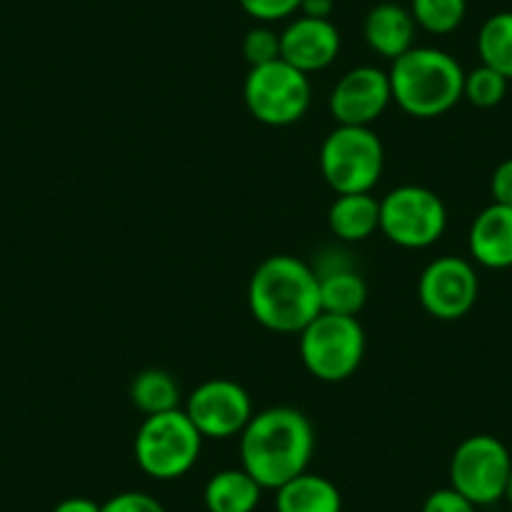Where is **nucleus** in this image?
<instances>
[{"mask_svg": "<svg viewBox=\"0 0 512 512\" xmlns=\"http://www.w3.org/2000/svg\"><path fill=\"white\" fill-rule=\"evenodd\" d=\"M314 445V425L302 410L287 405L267 407L254 412L239 435L241 467L264 490H279L289 480L307 472Z\"/></svg>", "mask_w": 512, "mask_h": 512, "instance_id": "obj_1", "label": "nucleus"}, {"mask_svg": "<svg viewBox=\"0 0 512 512\" xmlns=\"http://www.w3.org/2000/svg\"><path fill=\"white\" fill-rule=\"evenodd\" d=\"M249 312L264 329L299 334L319 312V277L314 267L292 254L267 256L254 269L246 289Z\"/></svg>", "mask_w": 512, "mask_h": 512, "instance_id": "obj_2", "label": "nucleus"}, {"mask_svg": "<svg viewBox=\"0 0 512 512\" xmlns=\"http://www.w3.org/2000/svg\"><path fill=\"white\" fill-rule=\"evenodd\" d=\"M392 101L412 118H440L462 101L465 68L455 56L430 46H415L392 61Z\"/></svg>", "mask_w": 512, "mask_h": 512, "instance_id": "obj_3", "label": "nucleus"}, {"mask_svg": "<svg viewBox=\"0 0 512 512\" xmlns=\"http://www.w3.org/2000/svg\"><path fill=\"white\" fill-rule=\"evenodd\" d=\"M299 337V354L319 382L337 384L352 377L367 352V337L357 317L319 312Z\"/></svg>", "mask_w": 512, "mask_h": 512, "instance_id": "obj_4", "label": "nucleus"}, {"mask_svg": "<svg viewBox=\"0 0 512 512\" xmlns=\"http://www.w3.org/2000/svg\"><path fill=\"white\" fill-rule=\"evenodd\" d=\"M204 437L184 410L161 412L141 422L134 457L141 472L154 480H179L199 462Z\"/></svg>", "mask_w": 512, "mask_h": 512, "instance_id": "obj_5", "label": "nucleus"}, {"mask_svg": "<svg viewBox=\"0 0 512 512\" xmlns=\"http://www.w3.org/2000/svg\"><path fill=\"white\" fill-rule=\"evenodd\" d=\"M319 169L334 194H372L384 171V146L372 128L337 126L319 149Z\"/></svg>", "mask_w": 512, "mask_h": 512, "instance_id": "obj_6", "label": "nucleus"}, {"mask_svg": "<svg viewBox=\"0 0 512 512\" xmlns=\"http://www.w3.org/2000/svg\"><path fill=\"white\" fill-rule=\"evenodd\" d=\"M244 103L264 126L284 128L302 121L312 106V83L307 73L287 61L249 68L244 81Z\"/></svg>", "mask_w": 512, "mask_h": 512, "instance_id": "obj_7", "label": "nucleus"}, {"mask_svg": "<svg viewBox=\"0 0 512 512\" xmlns=\"http://www.w3.org/2000/svg\"><path fill=\"white\" fill-rule=\"evenodd\" d=\"M447 229V206L427 186L405 184L379 199V231L402 249H427Z\"/></svg>", "mask_w": 512, "mask_h": 512, "instance_id": "obj_8", "label": "nucleus"}, {"mask_svg": "<svg viewBox=\"0 0 512 512\" xmlns=\"http://www.w3.org/2000/svg\"><path fill=\"white\" fill-rule=\"evenodd\" d=\"M512 472V452L495 435H470L455 447L450 460V487L475 502L495 505L505 497Z\"/></svg>", "mask_w": 512, "mask_h": 512, "instance_id": "obj_9", "label": "nucleus"}, {"mask_svg": "<svg viewBox=\"0 0 512 512\" xmlns=\"http://www.w3.org/2000/svg\"><path fill=\"white\" fill-rule=\"evenodd\" d=\"M422 309L440 322L467 317L480 297V277L462 256H437L422 269L417 282Z\"/></svg>", "mask_w": 512, "mask_h": 512, "instance_id": "obj_10", "label": "nucleus"}, {"mask_svg": "<svg viewBox=\"0 0 512 512\" xmlns=\"http://www.w3.org/2000/svg\"><path fill=\"white\" fill-rule=\"evenodd\" d=\"M184 412L204 440H229L244 432L254 417L249 392L226 377L206 379L186 400Z\"/></svg>", "mask_w": 512, "mask_h": 512, "instance_id": "obj_11", "label": "nucleus"}, {"mask_svg": "<svg viewBox=\"0 0 512 512\" xmlns=\"http://www.w3.org/2000/svg\"><path fill=\"white\" fill-rule=\"evenodd\" d=\"M390 103V73L377 66L352 68L334 83L329 93V113L337 126L372 128Z\"/></svg>", "mask_w": 512, "mask_h": 512, "instance_id": "obj_12", "label": "nucleus"}, {"mask_svg": "<svg viewBox=\"0 0 512 512\" xmlns=\"http://www.w3.org/2000/svg\"><path fill=\"white\" fill-rule=\"evenodd\" d=\"M279 38H282V61L307 76L332 66L342 51L339 28L332 21H319V18L297 16L279 33Z\"/></svg>", "mask_w": 512, "mask_h": 512, "instance_id": "obj_13", "label": "nucleus"}, {"mask_svg": "<svg viewBox=\"0 0 512 512\" xmlns=\"http://www.w3.org/2000/svg\"><path fill=\"white\" fill-rule=\"evenodd\" d=\"M467 249L472 262L480 267L500 272L512 267V206L495 204L475 216L467 234Z\"/></svg>", "mask_w": 512, "mask_h": 512, "instance_id": "obj_14", "label": "nucleus"}, {"mask_svg": "<svg viewBox=\"0 0 512 512\" xmlns=\"http://www.w3.org/2000/svg\"><path fill=\"white\" fill-rule=\"evenodd\" d=\"M362 33L369 51L377 53L379 58L395 61V58L405 56L410 48H415L417 23L410 8L400 6V3H377L364 16Z\"/></svg>", "mask_w": 512, "mask_h": 512, "instance_id": "obj_15", "label": "nucleus"}, {"mask_svg": "<svg viewBox=\"0 0 512 512\" xmlns=\"http://www.w3.org/2000/svg\"><path fill=\"white\" fill-rule=\"evenodd\" d=\"M262 492L264 487L244 467H229L209 477L204 505L209 512H254L262 502Z\"/></svg>", "mask_w": 512, "mask_h": 512, "instance_id": "obj_16", "label": "nucleus"}, {"mask_svg": "<svg viewBox=\"0 0 512 512\" xmlns=\"http://www.w3.org/2000/svg\"><path fill=\"white\" fill-rule=\"evenodd\" d=\"M327 224L339 241H367L379 231V199L372 194H337L327 211Z\"/></svg>", "mask_w": 512, "mask_h": 512, "instance_id": "obj_17", "label": "nucleus"}, {"mask_svg": "<svg viewBox=\"0 0 512 512\" xmlns=\"http://www.w3.org/2000/svg\"><path fill=\"white\" fill-rule=\"evenodd\" d=\"M277 512H342V492L329 477L307 470L279 487Z\"/></svg>", "mask_w": 512, "mask_h": 512, "instance_id": "obj_18", "label": "nucleus"}, {"mask_svg": "<svg viewBox=\"0 0 512 512\" xmlns=\"http://www.w3.org/2000/svg\"><path fill=\"white\" fill-rule=\"evenodd\" d=\"M317 277L322 312L344 314V317H357L362 312L364 304H367L369 289L357 269L347 267V264H337V267L319 269Z\"/></svg>", "mask_w": 512, "mask_h": 512, "instance_id": "obj_19", "label": "nucleus"}, {"mask_svg": "<svg viewBox=\"0 0 512 512\" xmlns=\"http://www.w3.org/2000/svg\"><path fill=\"white\" fill-rule=\"evenodd\" d=\"M128 397L141 415L151 417L179 410L181 387L174 374L166 372V369H144V372L136 374L131 387H128Z\"/></svg>", "mask_w": 512, "mask_h": 512, "instance_id": "obj_20", "label": "nucleus"}, {"mask_svg": "<svg viewBox=\"0 0 512 512\" xmlns=\"http://www.w3.org/2000/svg\"><path fill=\"white\" fill-rule=\"evenodd\" d=\"M477 56L482 66L512 81V11H500L482 23L477 33Z\"/></svg>", "mask_w": 512, "mask_h": 512, "instance_id": "obj_21", "label": "nucleus"}, {"mask_svg": "<svg viewBox=\"0 0 512 512\" xmlns=\"http://www.w3.org/2000/svg\"><path fill=\"white\" fill-rule=\"evenodd\" d=\"M417 28L432 36H450L465 23L467 0H410Z\"/></svg>", "mask_w": 512, "mask_h": 512, "instance_id": "obj_22", "label": "nucleus"}, {"mask_svg": "<svg viewBox=\"0 0 512 512\" xmlns=\"http://www.w3.org/2000/svg\"><path fill=\"white\" fill-rule=\"evenodd\" d=\"M507 86H510V81L502 73L492 71V68L480 63L470 73H465L462 98H467L475 108H495L505 101Z\"/></svg>", "mask_w": 512, "mask_h": 512, "instance_id": "obj_23", "label": "nucleus"}, {"mask_svg": "<svg viewBox=\"0 0 512 512\" xmlns=\"http://www.w3.org/2000/svg\"><path fill=\"white\" fill-rule=\"evenodd\" d=\"M241 53H244L249 68L267 66V63L279 61V58H282V38H279V33L274 31L272 26L259 23V26H254L244 36Z\"/></svg>", "mask_w": 512, "mask_h": 512, "instance_id": "obj_24", "label": "nucleus"}, {"mask_svg": "<svg viewBox=\"0 0 512 512\" xmlns=\"http://www.w3.org/2000/svg\"><path fill=\"white\" fill-rule=\"evenodd\" d=\"M241 11L256 23L272 26V23L287 21V18L299 16L302 0H239Z\"/></svg>", "mask_w": 512, "mask_h": 512, "instance_id": "obj_25", "label": "nucleus"}, {"mask_svg": "<svg viewBox=\"0 0 512 512\" xmlns=\"http://www.w3.org/2000/svg\"><path fill=\"white\" fill-rule=\"evenodd\" d=\"M101 512H166V507L149 492L126 490L108 497L101 505Z\"/></svg>", "mask_w": 512, "mask_h": 512, "instance_id": "obj_26", "label": "nucleus"}, {"mask_svg": "<svg viewBox=\"0 0 512 512\" xmlns=\"http://www.w3.org/2000/svg\"><path fill=\"white\" fill-rule=\"evenodd\" d=\"M422 512H477V505L455 487H440L427 495Z\"/></svg>", "mask_w": 512, "mask_h": 512, "instance_id": "obj_27", "label": "nucleus"}, {"mask_svg": "<svg viewBox=\"0 0 512 512\" xmlns=\"http://www.w3.org/2000/svg\"><path fill=\"white\" fill-rule=\"evenodd\" d=\"M490 194L495 204L512 206V159H505L495 166L490 176Z\"/></svg>", "mask_w": 512, "mask_h": 512, "instance_id": "obj_28", "label": "nucleus"}, {"mask_svg": "<svg viewBox=\"0 0 512 512\" xmlns=\"http://www.w3.org/2000/svg\"><path fill=\"white\" fill-rule=\"evenodd\" d=\"M334 0H302L299 6V16L319 18V21H332Z\"/></svg>", "mask_w": 512, "mask_h": 512, "instance_id": "obj_29", "label": "nucleus"}, {"mask_svg": "<svg viewBox=\"0 0 512 512\" xmlns=\"http://www.w3.org/2000/svg\"><path fill=\"white\" fill-rule=\"evenodd\" d=\"M53 512H101V505L91 497H66L53 507Z\"/></svg>", "mask_w": 512, "mask_h": 512, "instance_id": "obj_30", "label": "nucleus"}, {"mask_svg": "<svg viewBox=\"0 0 512 512\" xmlns=\"http://www.w3.org/2000/svg\"><path fill=\"white\" fill-rule=\"evenodd\" d=\"M502 500H507V505H510L512 510V472H510V480H507V490H505V497Z\"/></svg>", "mask_w": 512, "mask_h": 512, "instance_id": "obj_31", "label": "nucleus"}]
</instances>
